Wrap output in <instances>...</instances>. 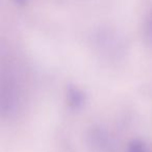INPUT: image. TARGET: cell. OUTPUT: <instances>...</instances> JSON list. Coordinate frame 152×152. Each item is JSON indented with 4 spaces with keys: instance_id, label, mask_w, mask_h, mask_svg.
<instances>
[{
    "instance_id": "cell-4",
    "label": "cell",
    "mask_w": 152,
    "mask_h": 152,
    "mask_svg": "<svg viewBox=\"0 0 152 152\" xmlns=\"http://www.w3.org/2000/svg\"><path fill=\"white\" fill-rule=\"evenodd\" d=\"M30 0H13V2L18 7H26Z\"/></svg>"
},
{
    "instance_id": "cell-3",
    "label": "cell",
    "mask_w": 152,
    "mask_h": 152,
    "mask_svg": "<svg viewBox=\"0 0 152 152\" xmlns=\"http://www.w3.org/2000/svg\"><path fill=\"white\" fill-rule=\"evenodd\" d=\"M127 152H147V148L144 142L140 140H133L129 143Z\"/></svg>"
},
{
    "instance_id": "cell-2",
    "label": "cell",
    "mask_w": 152,
    "mask_h": 152,
    "mask_svg": "<svg viewBox=\"0 0 152 152\" xmlns=\"http://www.w3.org/2000/svg\"><path fill=\"white\" fill-rule=\"evenodd\" d=\"M144 34H145L146 42L152 46V11L148 14L144 26Z\"/></svg>"
},
{
    "instance_id": "cell-1",
    "label": "cell",
    "mask_w": 152,
    "mask_h": 152,
    "mask_svg": "<svg viewBox=\"0 0 152 152\" xmlns=\"http://www.w3.org/2000/svg\"><path fill=\"white\" fill-rule=\"evenodd\" d=\"M67 101L71 108L80 110L86 104L87 96L80 89L74 86H69L67 89Z\"/></svg>"
}]
</instances>
